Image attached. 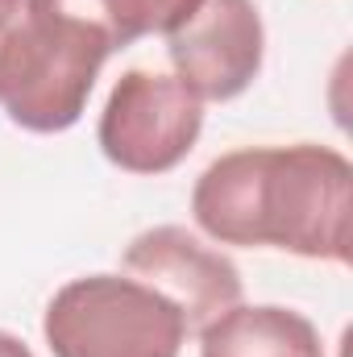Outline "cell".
Returning <instances> with one entry per match:
<instances>
[{
  "label": "cell",
  "instance_id": "cell-1",
  "mask_svg": "<svg viewBox=\"0 0 353 357\" xmlns=\"http://www.w3.org/2000/svg\"><path fill=\"white\" fill-rule=\"evenodd\" d=\"M191 216L216 245H266L350 266L353 167L316 142L229 150L195 178Z\"/></svg>",
  "mask_w": 353,
  "mask_h": 357
},
{
  "label": "cell",
  "instance_id": "cell-2",
  "mask_svg": "<svg viewBox=\"0 0 353 357\" xmlns=\"http://www.w3.org/2000/svg\"><path fill=\"white\" fill-rule=\"evenodd\" d=\"M117 54L84 0H25L0 50V108L25 133H67Z\"/></svg>",
  "mask_w": 353,
  "mask_h": 357
},
{
  "label": "cell",
  "instance_id": "cell-3",
  "mask_svg": "<svg viewBox=\"0 0 353 357\" xmlns=\"http://www.w3.org/2000/svg\"><path fill=\"white\" fill-rule=\"evenodd\" d=\"M42 337L54 357H179L187 320L133 274H84L54 291Z\"/></svg>",
  "mask_w": 353,
  "mask_h": 357
},
{
  "label": "cell",
  "instance_id": "cell-4",
  "mask_svg": "<svg viewBox=\"0 0 353 357\" xmlns=\"http://www.w3.org/2000/svg\"><path fill=\"white\" fill-rule=\"evenodd\" d=\"M204 133V100L175 75L129 67L104 100L100 154L129 175H167Z\"/></svg>",
  "mask_w": 353,
  "mask_h": 357
},
{
  "label": "cell",
  "instance_id": "cell-5",
  "mask_svg": "<svg viewBox=\"0 0 353 357\" xmlns=\"http://www.w3.org/2000/svg\"><path fill=\"white\" fill-rule=\"evenodd\" d=\"M167 59L204 104L237 100L262 75L266 25L254 0H204L191 21L167 33Z\"/></svg>",
  "mask_w": 353,
  "mask_h": 357
},
{
  "label": "cell",
  "instance_id": "cell-6",
  "mask_svg": "<svg viewBox=\"0 0 353 357\" xmlns=\"http://www.w3.org/2000/svg\"><path fill=\"white\" fill-rule=\"evenodd\" d=\"M121 266L146 287L163 291L183 312L187 333H200L208 320H216L246 295L241 270L233 266V258L183 225H154L137 233L125 245Z\"/></svg>",
  "mask_w": 353,
  "mask_h": 357
},
{
  "label": "cell",
  "instance_id": "cell-7",
  "mask_svg": "<svg viewBox=\"0 0 353 357\" xmlns=\"http://www.w3.org/2000/svg\"><path fill=\"white\" fill-rule=\"evenodd\" d=\"M200 357H324V345L295 307L233 303L200 328Z\"/></svg>",
  "mask_w": 353,
  "mask_h": 357
},
{
  "label": "cell",
  "instance_id": "cell-8",
  "mask_svg": "<svg viewBox=\"0 0 353 357\" xmlns=\"http://www.w3.org/2000/svg\"><path fill=\"white\" fill-rule=\"evenodd\" d=\"M96 21L104 25V33L112 38L117 50L154 38V33H175L183 21H191V13L204 0H84Z\"/></svg>",
  "mask_w": 353,
  "mask_h": 357
},
{
  "label": "cell",
  "instance_id": "cell-9",
  "mask_svg": "<svg viewBox=\"0 0 353 357\" xmlns=\"http://www.w3.org/2000/svg\"><path fill=\"white\" fill-rule=\"evenodd\" d=\"M0 357H33V349L17 337V333H8V328H0Z\"/></svg>",
  "mask_w": 353,
  "mask_h": 357
},
{
  "label": "cell",
  "instance_id": "cell-10",
  "mask_svg": "<svg viewBox=\"0 0 353 357\" xmlns=\"http://www.w3.org/2000/svg\"><path fill=\"white\" fill-rule=\"evenodd\" d=\"M21 4H25V0H0V50H4V42H8V29H13Z\"/></svg>",
  "mask_w": 353,
  "mask_h": 357
}]
</instances>
